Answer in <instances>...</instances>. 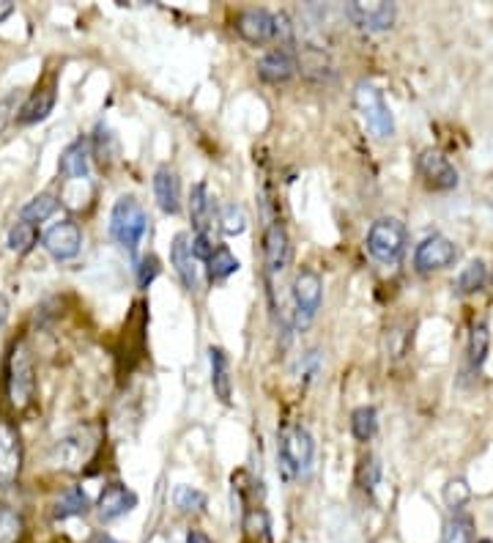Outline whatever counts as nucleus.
<instances>
[{
    "instance_id": "f257e3e1",
    "label": "nucleus",
    "mask_w": 493,
    "mask_h": 543,
    "mask_svg": "<svg viewBox=\"0 0 493 543\" xmlns=\"http://www.w3.org/2000/svg\"><path fill=\"white\" fill-rule=\"evenodd\" d=\"M313 456H315V444L313 436L305 426L293 423L285 426L280 431V442H277V469L282 475V481H296L310 472L313 467Z\"/></svg>"
},
{
    "instance_id": "f03ea898",
    "label": "nucleus",
    "mask_w": 493,
    "mask_h": 543,
    "mask_svg": "<svg viewBox=\"0 0 493 543\" xmlns=\"http://www.w3.org/2000/svg\"><path fill=\"white\" fill-rule=\"evenodd\" d=\"M148 214L135 196H121L110 212V236L129 252H135L148 234Z\"/></svg>"
},
{
    "instance_id": "7ed1b4c3",
    "label": "nucleus",
    "mask_w": 493,
    "mask_h": 543,
    "mask_svg": "<svg viewBox=\"0 0 493 543\" xmlns=\"http://www.w3.org/2000/svg\"><path fill=\"white\" fill-rule=\"evenodd\" d=\"M354 108L362 116V121H365V126L370 130L373 138L389 140L394 135V116H392V110H389V105L384 100L381 88H376L368 80L356 83V88H354Z\"/></svg>"
},
{
    "instance_id": "20e7f679",
    "label": "nucleus",
    "mask_w": 493,
    "mask_h": 543,
    "mask_svg": "<svg viewBox=\"0 0 493 543\" xmlns=\"http://www.w3.org/2000/svg\"><path fill=\"white\" fill-rule=\"evenodd\" d=\"M409 244V231L398 217H381L368 231V252L378 264H398Z\"/></svg>"
},
{
    "instance_id": "39448f33",
    "label": "nucleus",
    "mask_w": 493,
    "mask_h": 543,
    "mask_svg": "<svg viewBox=\"0 0 493 543\" xmlns=\"http://www.w3.org/2000/svg\"><path fill=\"white\" fill-rule=\"evenodd\" d=\"M6 393L14 409H25L33 401V395H36V371H33V357L22 340L14 343L12 355H9Z\"/></svg>"
},
{
    "instance_id": "423d86ee",
    "label": "nucleus",
    "mask_w": 493,
    "mask_h": 543,
    "mask_svg": "<svg viewBox=\"0 0 493 543\" xmlns=\"http://www.w3.org/2000/svg\"><path fill=\"white\" fill-rule=\"evenodd\" d=\"M323 302V280L313 269H302L293 277V322L299 330L310 327Z\"/></svg>"
},
{
    "instance_id": "0eeeda50",
    "label": "nucleus",
    "mask_w": 493,
    "mask_h": 543,
    "mask_svg": "<svg viewBox=\"0 0 493 543\" xmlns=\"http://www.w3.org/2000/svg\"><path fill=\"white\" fill-rule=\"evenodd\" d=\"M348 20L368 34H384L398 20V6L389 0H354L346 6Z\"/></svg>"
},
{
    "instance_id": "6e6552de",
    "label": "nucleus",
    "mask_w": 493,
    "mask_h": 543,
    "mask_svg": "<svg viewBox=\"0 0 493 543\" xmlns=\"http://www.w3.org/2000/svg\"><path fill=\"white\" fill-rule=\"evenodd\" d=\"M455 261H457V247H455L452 239H447L441 234H433V236L422 239L417 244V250H414V269L419 275H431V272L449 269Z\"/></svg>"
},
{
    "instance_id": "1a4fd4ad",
    "label": "nucleus",
    "mask_w": 493,
    "mask_h": 543,
    "mask_svg": "<svg viewBox=\"0 0 493 543\" xmlns=\"http://www.w3.org/2000/svg\"><path fill=\"white\" fill-rule=\"evenodd\" d=\"M42 244L55 261H72L83 250V231L75 220H60L44 231Z\"/></svg>"
},
{
    "instance_id": "9d476101",
    "label": "nucleus",
    "mask_w": 493,
    "mask_h": 543,
    "mask_svg": "<svg viewBox=\"0 0 493 543\" xmlns=\"http://www.w3.org/2000/svg\"><path fill=\"white\" fill-rule=\"evenodd\" d=\"M417 171L425 179V184L431 189H439V193H447V189L457 187V171L449 159L436 151V148H425L417 159Z\"/></svg>"
},
{
    "instance_id": "9b49d317",
    "label": "nucleus",
    "mask_w": 493,
    "mask_h": 543,
    "mask_svg": "<svg viewBox=\"0 0 493 543\" xmlns=\"http://www.w3.org/2000/svg\"><path fill=\"white\" fill-rule=\"evenodd\" d=\"M236 34L250 44L274 42V14L266 9H244L236 14Z\"/></svg>"
},
{
    "instance_id": "f8f14e48",
    "label": "nucleus",
    "mask_w": 493,
    "mask_h": 543,
    "mask_svg": "<svg viewBox=\"0 0 493 543\" xmlns=\"http://www.w3.org/2000/svg\"><path fill=\"white\" fill-rule=\"evenodd\" d=\"M22 469V442L12 423L0 420V483L12 486Z\"/></svg>"
},
{
    "instance_id": "ddd939ff",
    "label": "nucleus",
    "mask_w": 493,
    "mask_h": 543,
    "mask_svg": "<svg viewBox=\"0 0 493 543\" xmlns=\"http://www.w3.org/2000/svg\"><path fill=\"white\" fill-rule=\"evenodd\" d=\"M258 77L263 83H269V85H282L288 83L296 69H299V60H296V55L285 47H277V50H269L266 55H260L258 58Z\"/></svg>"
},
{
    "instance_id": "4468645a",
    "label": "nucleus",
    "mask_w": 493,
    "mask_h": 543,
    "mask_svg": "<svg viewBox=\"0 0 493 543\" xmlns=\"http://www.w3.org/2000/svg\"><path fill=\"white\" fill-rule=\"evenodd\" d=\"M263 259H266L269 275H280L290 261V239L280 220L266 222V234H263Z\"/></svg>"
},
{
    "instance_id": "2eb2a0df",
    "label": "nucleus",
    "mask_w": 493,
    "mask_h": 543,
    "mask_svg": "<svg viewBox=\"0 0 493 543\" xmlns=\"http://www.w3.org/2000/svg\"><path fill=\"white\" fill-rule=\"evenodd\" d=\"M138 507V494L126 489L123 483H110L105 486V491L99 494V502H96V514L102 522H115L131 510Z\"/></svg>"
},
{
    "instance_id": "dca6fc26",
    "label": "nucleus",
    "mask_w": 493,
    "mask_h": 543,
    "mask_svg": "<svg viewBox=\"0 0 493 543\" xmlns=\"http://www.w3.org/2000/svg\"><path fill=\"white\" fill-rule=\"evenodd\" d=\"M171 264L181 280V285L195 294L197 289H201V283H197V259L192 255V239L189 234H176L173 236V244H171Z\"/></svg>"
},
{
    "instance_id": "f3484780",
    "label": "nucleus",
    "mask_w": 493,
    "mask_h": 543,
    "mask_svg": "<svg viewBox=\"0 0 493 543\" xmlns=\"http://www.w3.org/2000/svg\"><path fill=\"white\" fill-rule=\"evenodd\" d=\"M154 198H156V206L164 214H179L181 212V181H179L176 171L159 168L154 173Z\"/></svg>"
},
{
    "instance_id": "a211bd4d",
    "label": "nucleus",
    "mask_w": 493,
    "mask_h": 543,
    "mask_svg": "<svg viewBox=\"0 0 493 543\" xmlns=\"http://www.w3.org/2000/svg\"><path fill=\"white\" fill-rule=\"evenodd\" d=\"M93 447H96V442L88 439L85 431H75V434H69V436L58 439V444H55V461H58V467H60V464L80 467V464H85V461L91 459Z\"/></svg>"
},
{
    "instance_id": "6ab92c4d",
    "label": "nucleus",
    "mask_w": 493,
    "mask_h": 543,
    "mask_svg": "<svg viewBox=\"0 0 493 543\" xmlns=\"http://www.w3.org/2000/svg\"><path fill=\"white\" fill-rule=\"evenodd\" d=\"M209 363H211V387L214 395L222 403L234 401V379H230V360H227V351L219 346L209 348Z\"/></svg>"
},
{
    "instance_id": "aec40b11",
    "label": "nucleus",
    "mask_w": 493,
    "mask_h": 543,
    "mask_svg": "<svg viewBox=\"0 0 493 543\" xmlns=\"http://www.w3.org/2000/svg\"><path fill=\"white\" fill-rule=\"evenodd\" d=\"M60 173L66 179H88L91 173V143L85 138H77L66 146L60 154Z\"/></svg>"
},
{
    "instance_id": "412c9836",
    "label": "nucleus",
    "mask_w": 493,
    "mask_h": 543,
    "mask_svg": "<svg viewBox=\"0 0 493 543\" xmlns=\"http://www.w3.org/2000/svg\"><path fill=\"white\" fill-rule=\"evenodd\" d=\"M211 217H214V201L209 196V187L206 184H195L192 193H189V220H192V228L197 234H209Z\"/></svg>"
},
{
    "instance_id": "4be33fe9",
    "label": "nucleus",
    "mask_w": 493,
    "mask_h": 543,
    "mask_svg": "<svg viewBox=\"0 0 493 543\" xmlns=\"http://www.w3.org/2000/svg\"><path fill=\"white\" fill-rule=\"evenodd\" d=\"M52 108H55V88L33 91L20 110V124H39L52 113Z\"/></svg>"
},
{
    "instance_id": "5701e85b",
    "label": "nucleus",
    "mask_w": 493,
    "mask_h": 543,
    "mask_svg": "<svg viewBox=\"0 0 493 543\" xmlns=\"http://www.w3.org/2000/svg\"><path fill=\"white\" fill-rule=\"evenodd\" d=\"M488 348H490V330L488 322H474L472 332H469V348H466V360H469V371H480L488 360Z\"/></svg>"
},
{
    "instance_id": "b1692460",
    "label": "nucleus",
    "mask_w": 493,
    "mask_h": 543,
    "mask_svg": "<svg viewBox=\"0 0 493 543\" xmlns=\"http://www.w3.org/2000/svg\"><path fill=\"white\" fill-rule=\"evenodd\" d=\"M88 507H91V502H88V494L83 491V486H72V489H66V491L58 497V502H55V507H52V516H55V519L85 516Z\"/></svg>"
},
{
    "instance_id": "393cba45",
    "label": "nucleus",
    "mask_w": 493,
    "mask_h": 543,
    "mask_svg": "<svg viewBox=\"0 0 493 543\" xmlns=\"http://www.w3.org/2000/svg\"><path fill=\"white\" fill-rule=\"evenodd\" d=\"M378 431V411L376 406H359L351 411V434L356 442H370Z\"/></svg>"
},
{
    "instance_id": "a878e982",
    "label": "nucleus",
    "mask_w": 493,
    "mask_h": 543,
    "mask_svg": "<svg viewBox=\"0 0 493 543\" xmlns=\"http://www.w3.org/2000/svg\"><path fill=\"white\" fill-rule=\"evenodd\" d=\"M239 259L234 252H230L225 244H219L217 250H214V255L211 259L206 261V275H209V280H225V277H230V275H236L239 272Z\"/></svg>"
},
{
    "instance_id": "bb28decb",
    "label": "nucleus",
    "mask_w": 493,
    "mask_h": 543,
    "mask_svg": "<svg viewBox=\"0 0 493 543\" xmlns=\"http://www.w3.org/2000/svg\"><path fill=\"white\" fill-rule=\"evenodd\" d=\"M244 535L255 543H272V524H269V514L263 507H252L247 510L244 516Z\"/></svg>"
},
{
    "instance_id": "cd10ccee",
    "label": "nucleus",
    "mask_w": 493,
    "mask_h": 543,
    "mask_svg": "<svg viewBox=\"0 0 493 543\" xmlns=\"http://www.w3.org/2000/svg\"><path fill=\"white\" fill-rule=\"evenodd\" d=\"M206 494L201 489H192V486H176L173 491V505L179 507V514L184 516H197L206 510Z\"/></svg>"
},
{
    "instance_id": "c85d7f7f",
    "label": "nucleus",
    "mask_w": 493,
    "mask_h": 543,
    "mask_svg": "<svg viewBox=\"0 0 493 543\" xmlns=\"http://www.w3.org/2000/svg\"><path fill=\"white\" fill-rule=\"evenodd\" d=\"M55 212H58V198L50 196V193H42V196L30 198V201L22 206V214H20V217H22L25 222H30V226H36V222L50 220Z\"/></svg>"
},
{
    "instance_id": "c756f323",
    "label": "nucleus",
    "mask_w": 493,
    "mask_h": 543,
    "mask_svg": "<svg viewBox=\"0 0 493 543\" xmlns=\"http://www.w3.org/2000/svg\"><path fill=\"white\" fill-rule=\"evenodd\" d=\"M378 483H381V464H378V459L373 453H368L356 467V486L373 497Z\"/></svg>"
},
{
    "instance_id": "7c9ffc66",
    "label": "nucleus",
    "mask_w": 493,
    "mask_h": 543,
    "mask_svg": "<svg viewBox=\"0 0 493 543\" xmlns=\"http://www.w3.org/2000/svg\"><path fill=\"white\" fill-rule=\"evenodd\" d=\"M488 283V269L485 264L477 259V261H469L464 267V272L457 275V294H477L482 285Z\"/></svg>"
},
{
    "instance_id": "2f4dec72",
    "label": "nucleus",
    "mask_w": 493,
    "mask_h": 543,
    "mask_svg": "<svg viewBox=\"0 0 493 543\" xmlns=\"http://www.w3.org/2000/svg\"><path fill=\"white\" fill-rule=\"evenodd\" d=\"M217 220H219V228H222L225 236H239V234H244V228H247V214H244V209L236 206V204L219 206Z\"/></svg>"
},
{
    "instance_id": "473e14b6",
    "label": "nucleus",
    "mask_w": 493,
    "mask_h": 543,
    "mask_svg": "<svg viewBox=\"0 0 493 543\" xmlns=\"http://www.w3.org/2000/svg\"><path fill=\"white\" fill-rule=\"evenodd\" d=\"M36 239H39L36 226H30V222L20 220L17 226L9 231V250H12V252H17V255H25V252H30V250H33V244H36Z\"/></svg>"
},
{
    "instance_id": "72a5a7b5",
    "label": "nucleus",
    "mask_w": 493,
    "mask_h": 543,
    "mask_svg": "<svg viewBox=\"0 0 493 543\" xmlns=\"http://www.w3.org/2000/svg\"><path fill=\"white\" fill-rule=\"evenodd\" d=\"M472 519L466 514H455L447 524H444V535L441 543H474V532H472Z\"/></svg>"
},
{
    "instance_id": "f704fd0d",
    "label": "nucleus",
    "mask_w": 493,
    "mask_h": 543,
    "mask_svg": "<svg viewBox=\"0 0 493 543\" xmlns=\"http://www.w3.org/2000/svg\"><path fill=\"white\" fill-rule=\"evenodd\" d=\"M25 522L17 510L0 505V543H17L22 538Z\"/></svg>"
},
{
    "instance_id": "c9c22d12",
    "label": "nucleus",
    "mask_w": 493,
    "mask_h": 543,
    "mask_svg": "<svg viewBox=\"0 0 493 543\" xmlns=\"http://www.w3.org/2000/svg\"><path fill=\"white\" fill-rule=\"evenodd\" d=\"M469 499H472V489H469L466 481H460V477H455V481H449L444 486V502H447V507L452 510V514H460Z\"/></svg>"
},
{
    "instance_id": "e433bc0d",
    "label": "nucleus",
    "mask_w": 493,
    "mask_h": 543,
    "mask_svg": "<svg viewBox=\"0 0 493 543\" xmlns=\"http://www.w3.org/2000/svg\"><path fill=\"white\" fill-rule=\"evenodd\" d=\"M22 91H9L6 97H0V135L9 130V124L14 118H20V110H22Z\"/></svg>"
},
{
    "instance_id": "4c0bfd02",
    "label": "nucleus",
    "mask_w": 493,
    "mask_h": 543,
    "mask_svg": "<svg viewBox=\"0 0 493 543\" xmlns=\"http://www.w3.org/2000/svg\"><path fill=\"white\" fill-rule=\"evenodd\" d=\"M162 267H159V259L156 255H143L140 264H138V289H148V285L159 277Z\"/></svg>"
},
{
    "instance_id": "58836bf2",
    "label": "nucleus",
    "mask_w": 493,
    "mask_h": 543,
    "mask_svg": "<svg viewBox=\"0 0 493 543\" xmlns=\"http://www.w3.org/2000/svg\"><path fill=\"white\" fill-rule=\"evenodd\" d=\"M318 373H321V351L313 348V351H307V355L302 357V363H299L302 385H313V381L318 379Z\"/></svg>"
},
{
    "instance_id": "ea45409f",
    "label": "nucleus",
    "mask_w": 493,
    "mask_h": 543,
    "mask_svg": "<svg viewBox=\"0 0 493 543\" xmlns=\"http://www.w3.org/2000/svg\"><path fill=\"white\" fill-rule=\"evenodd\" d=\"M96 156L102 159V163L115 156V138L110 130H105V126H99L96 130Z\"/></svg>"
},
{
    "instance_id": "a19ab883",
    "label": "nucleus",
    "mask_w": 493,
    "mask_h": 543,
    "mask_svg": "<svg viewBox=\"0 0 493 543\" xmlns=\"http://www.w3.org/2000/svg\"><path fill=\"white\" fill-rule=\"evenodd\" d=\"M217 247H219V244H214L209 234H195V236H192V255H195L197 261L206 264L211 255H214Z\"/></svg>"
},
{
    "instance_id": "79ce46f5",
    "label": "nucleus",
    "mask_w": 493,
    "mask_h": 543,
    "mask_svg": "<svg viewBox=\"0 0 493 543\" xmlns=\"http://www.w3.org/2000/svg\"><path fill=\"white\" fill-rule=\"evenodd\" d=\"M274 42L282 47L293 42V22L288 14H274Z\"/></svg>"
},
{
    "instance_id": "37998d69",
    "label": "nucleus",
    "mask_w": 493,
    "mask_h": 543,
    "mask_svg": "<svg viewBox=\"0 0 493 543\" xmlns=\"http://www.w3.org/2000/svg\"><path fill=\"white\" fill-rule=\"evenodd\" d=\"M187 543H214L203 530H189L187 532Z\"/></svg>"
},
{
    "instance_id": "c03bdc74",
    "label": "nucleus",
    "mask_w": 493,
    "mask_h": 543,
    "mask_svg": "<svg viewBox=\"0 0 493 543\" xmlns=\"http://www.w3.org/2000/svg\"><path fill=\"white\" fill-rule=\"evenodd\" d=\"M9 313H12V305L4 294H0V330H4V324L9 322Z\"/></svg>"
},
{
    "instance_id": "a18cd8bd",
    "label": "nucleus",
    "mask_w": 493,
    "mask_h": 543,
    "mask_svg": "<svg viewBox=\"0 0 493 543\" xmlns=\"http://www.w3.org/2000/svg\"><path fill=\"white\" fill-rule=\"evenodd\" d=\"M91 543H121V540H115V538L107 535V532H96V535L91 538Z\"/></svg>"
},
{
    "instance_id": "49530a36",
    "label": "nucleus",
    "mask_w": 493,
    "mask_h": 543,
    "mask_svg": "<svg viewBox=\"0 0 493 543\" xmlns=\"http://www.w3.org/2000/svg\"><path fill=\"white\" fill-rule=\"evenodd\" d=\"M477 543H493L490 538H482V540H477Z\"/></svg>"
}]
</instances>
